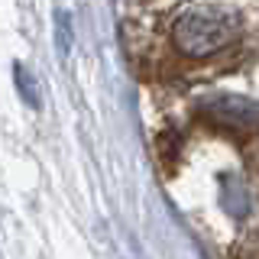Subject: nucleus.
I'll return each mask as SVG.
<instances>
[{
	"label": "nucleus",
	"mask_w": 259,
	"mask_h": 259,
	"mask_svg": "<svg viewBox=\"0 0 259 259\" xmlns=\"http://www.w3.org/2000/svg\"><path fill=\"white\" fill-rule=\"evenodd\" d=\"M240 36V20L227 7H194L175 23V49L188 59H207Z\"/></svg>",
	"instance_id": "nucleus-1"
},
{
	"label": "nucleus",
	"mask_w": 259,
	"mask_h": 259,
	"mask_svg": "<svg viewBox=\"0 0 259 259\" xmlns=\"http://www.w3.org/2000/svg\"><path fill=\"white\" fill-rule=\"evenodd\" d=\"M204 113L221 123H233V126H259V104L240 94H210L204 104Z\"/></svg>",
	"instance_id": "nucleus-2"
},
{
	"label": "nucleus",
	"mask_w": 259,
	"mask_h": 259,
	"mask_svg": "<svg viewBox=\"0 0 259 259\" xmlns=\"http://www.w3.org/2000/svg\"><path fill=\"white\" fill-rule=\"evenodd\" d=\"M16 81H20V91L26 94V101L32 104V107H39V97H36V84H32L29 71L23 68V65H16Z\"/></svg>",
	"instance_id": "nucleus-3"
}]
</instances>
